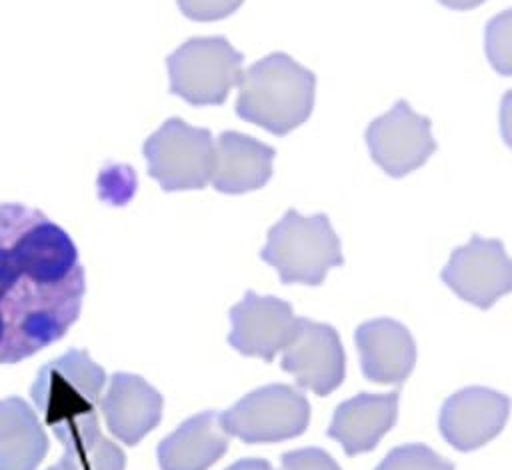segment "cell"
<instances>
[{
  "mask_svg": "<svg viewBox=\"0 0 512 470\" xmlns=\"http://www.w3.org/2000/svg\"><path fill=\"white\" fill-rule=\"evenodd\" d=\"M260 258L270 264L284 284L320 286L330 268L344 264L342 244L324 212L302 216L288 208L270 226Z\"/></svg>",
  "mask_w": 512,
  "mask_h": 470,
  "instance_id": "4",
  "label": "cell"
},
{
  "mask_svg": "<svg viewBox=\"0 0 512 470\" xmlns=\"http://www.w3.org/2000/svg\"><path fill=\"white\" fill-rule=\"evenodd\" d=\"M170 92L192 106H220L242 78L244 54L224 36H194L168 58Z\"/></svg>",
  "mask_w": 512,
  "mask_h": 470,
  "instance_id": "5",
  "label": "cell"
},
{
  "mask_svg": "<svg viewBox=\"0 0 512 470\" xmlns=\"http://www.w3.org/2000/svg\"><path fill=\"white\" fill-rule=\"evenodd\" d=\"M442 6L456 10V12H464V10H472L482 6L486 0H438Z\"/></svg>",
  "mask_w": 512,
  "mask_h": 470,
  "instance_id": "25",
  "label": "cell"
},
{
  "mask_svg": "<svg viewBox=\"0 0 512 470\" xmlns=\"http://www.w3.org/2000/svg\"><path fill=\"white\" fill-rule=\"evenodd\" d=\"M228 438L220 414L200 412L158 444V464L162 470H208L226 454Z\"/></svg>",
  "mask_w": 512,
  "mask_h": 470,
  "instance_id": "17",
  "label": "cell"
},
{
  "mask_svg": "<svg viewBox=\"0 0 512 470\" xmlns=\"http://www.w3.org/2000/svg\"><path fill=\"white\" fill-rule=\"evenodd\" d=\"M276 150L244 132L224 130L214 140L212 186L222 194H246L268 184Z\"/></svg>",
  "mask_w": 512,
  "mask_h": 470,
  "instance_id": "14",
  "label": "cell"
},
{
  "mask_svg": "<svg viewBox=\"0 0 512 470\" xmlns=\"http://www.w3.org/2000/svg\"><path fill=\"white\" fill-rule=\"evenodd\" d=\"M224 430L246 444L292 440L310 424L308 398L290 384H266L220 414Z\"/></svg>",
  "mask_w": 512,
  "mask_h": 470,
  "instance_id": "6",
  "label": "cell"
},
{
  "mask_svg": "<svg viewBox=\"0 0 512 470\" xmlns=\"http://www.w3.org/2000/svg\"><path fill=\"white\" fill-rule=\"evenodd\" d=\"M46 452V432L26 400H0V470H36Z\"/></svg>",
  "mask_w": 512,
  "mask_h": 470,
  "instance_id": "18",
  "label": "cell"
},
{
  "mask_svg": "<svg viewBox=\"0 0 512 470\" xmlns=\"http://www.w3.org/2000/svg\"><path fill=\"white\" fill-rule=\"evenodd\" d=\"M370 158L392 178H404L424 166L436 152L432 120L414 112L408 100H398L376 116L364 132Z\"/></svg>",
  "mask_w": 512,
  "mask_h": 470,
  "instance_id": "8",
  "label": "cell"
},
{
  "mask_svg": "<svg viewBox=\"0 0 512 470\" xmlns=\"http://www.w3.org/2000/svg\"><path fill=\"white\" fill-rule=\"evenodd\" d=\"M484 54L500 76H512V8L492 16L484 26Z\"/></svg>",
  "mask_w": 512,
  "mask_h": 470,
  "instance_id": "19",
  "label": "cell"
},
{
  "mask_svg": "<svg viewBox=\"0 0 512 470\" xmlns=\"http://www.w3.org/2000/svg\"><path fill=\"white\" fill-rule=\"evenodd\" d=\"M398 418V392H360L342 400L332 414L326 434L336 440L348 456H358L376 448L392 430Z\"/></svg>",
  "mask_w": 512,
  "mask_h": 470,
  "instance_id": "15",
  "label": "cell"
},
{
  "mask_svg": "<svg viewBox=\"0 0 512 470\" xmlns=\"http://www.w3.org/2000/svg\"><path fill=\"white\" fill-rule=\"evenodd\" d=\"M440 278L460 300L488 310L512 292V258L502 240L474 234L450 252Z\"/></svg>",
  "mask_w": 512,
  "mask_h": 470,
  "instance_id": "9",
  "label": "cell"
},
{
  "mask_svg": "<svg viewBox=\"0 0 512 470\" xmlns=\"http://www.w3.org/2000/svg\"><path fill=\"white\" fill-rule=\"evenodd\" d=\"M362 374L376 384H402L416 364V342L394 318H372L354 332Z\"/></svg>",
  "mask_w": 512,
  "mask_h": 470,
  "instance_id": "13",
  "label": "cell"
},
{
  "mask_svg": "<svg viewBox=\"0 0 512 470\" xmlns=\"http://www.w3.org/2000/svg\"><path fill=\"white\" fill-rule=\"evenodd\" d=\"M316 74L286 52L250 64L238 82L236 116L274 136L302 126L314 110Z\"/></svg>",
  "mask_w": 512,
  "mask_h": 470,
  "instance_id": "3",
  "label": "cell"
},
{
  "mask_svg": "<svg viewBox=\"0 0 512 470\" xmlns=\"http://www.w3.org/2000/svg\"><path fill=\"white\" fill-rule=\"evenodd\" d=\"M48 470H80V468L76 466V462H72L68 456L62 454V458L54 466H50Z\"/></svg>",
  "mask_w": 512,
  "mask_h": 470,
  "instance_id": "26",
  "label": "cell"
},
{
  "mask_svg": "<svg viewBox=\"0 0 512 470\" xmlns=\"http://www.w3.org/2000/svg\"><path fill=\"white\" fill-rule=\"evenodd\" d=\"M280 368L292 374L298 386L316 396L334 392L346 376V352L336 328L298 316L294 332L282 350Z\"/></svg>",
  "mask_w": 512,
  "mask_h": 470,
  "instance_id": "10",
  "label": "cell"
},
{
  "mask_svg": "<svg viewBox=\"0 0 512 470\" xmlns=\"http://www.w3.org/2000/svg\"><path fill=\"white\" fill-rule=\"evenodd\" d=\"M104 370L86 350H68L44 364L30 396L46 426L80 470H124V452L108 440L98 422Z\"/></svg>",
  "mask_w": 512,
  "mask_h": 470,
  "instance_id": "2",
  "label": "cell"
},
{
  "mask_svg": "<svg viewBox=\"0 0 512 470\" xmlns=\"http://www.w3.org/2000/svg\"><path fill=\"white\" fill-rule=\"evenodd\" d=\"M148 174L166 192L200 190L212 178L214 138L208 128H196L182 118H168L142 146Z\"/></svg>",
  "mask_w": 512,
  "mask_h": 470,
  "instance_id": "7",
  "label": "cell"
},
{
  "mask_svg": "<svg viewBox=\"0 0 512 470\" xmlns=\"http://www.w3.org/2000/svg\"><path fill=\"white\" fill-rule=\"evenodd\" d=\"M296 318L290 302L248 290L230 308L228 344L244 356L272 362L288 344Z\"/></svg>",
  "mask_w": 512,
  "mask_h": 470,
  "instance_id": "12",
  "label": "cell"
},
{
  "mask_svg": "<svg viewBox=\"0 0 512 470\" xmlns=\"http://www.w3.org/2000/svg\"><path fill=\"white\" fill-rule=\"evenodd\" d=\"M100 410L108 430L128 446L138 444L162 418V396L146 380L118 372L110 378Z\"/></svg>",
  "mask_w": 512,
  "mask_h": 470,
  "instance_id": "16",
  "label": "cell"
},
{
  "mask_svg": "<svg viewBox=\"0 0 512 470\" xmlns=\"http://www.w3.org/2000/svg\"><path fill=\"white\" fill-rule=\"evenodd\" d=\"M180 12L196 22H216L232 16L244 0H176Z\"/></svg>",
  "mask_w": 512,
  "mask_h": 470,
  "instance_id": "21",
  "label": "cell"
},
{
  "mask_svg": "<svg viewBox=\"0 0 512 470\" xmlns=\"http://www.w3.org/2000/svg\"><path fill=\"white\" fill-rule=\"evenodd\" d=\"M510 396L486 386H466L450 394L438 414L442 438L460 452H472L494 440L510 416Z\"/></svg>",
  "mask_w": 512,
  "mask_h": 470,
  "instance_id": "11",
  "label": "cell"
},
{
  "mask_svg": "<svg viewBox=\"0 0 512 470\" xmlns=\"http://www.w3.org/2000/svg\"><path fill=\"white\" fill-rule=\"evenodd\" d=\"M498 124H500V136L504 144L512 150V90L504 92L500 98Z\"/></svg>",
  "mask_w": 512,
  "mask_h": 470,
  "instance_id": "23",
  "label": "cell"
},
{
  "mask_svg": "<svg viewBox=\"0 0 512 470\" xmlns=\"http://www.w3.org/2000/svg\"><path fill=\"white\" fill-rule=\"evenodd\" d=\"M86 292L78 248L44 212L0 204V364L58 342L78 320Z\"/></svg>",
  "mask_w": 512,
  "mask_h": 470,
  "instance_id": "1",
  "label": "cell"
},
{
  "mask_svg": "<svg viewBox=\"0 0 512 470\" xmlns=\"http://www.w3.org/2000/svg\"><path fill=\"white\" fill-rule=\"evenodd\" d=\"M226 470H274V466L264 458H240Z\"/></svg>",
  "mask_w": 512,
  "mask_h": 470,
  "instance_id": "24",
  "label": "cell"
},
{
  "mask_svg": "<svg viewBox=\"0 0 512 470\" xmlns=\"http://www.w3.org/2000/svg\"><path fill=\"white\" fill-rule=\"evenodd\" d=\"M374 470H454V464L430 446L412 442L392 448Z\"/></svg>",
  "mask_w": 512,
  "mask_h": 470,
  "instance_id": "20",
  "label": "cell"
},
{
  "mask_svg": "<svg viewBox=\"0 0 512 470\" xmlns=\"http://www.w3.org/2000/svg\"><path fill=\"white\" fill-rule=\"evenodd\" d=\"M282 470H342L340 464L322 448L308 446L288 450L280 458Z\"/></svg>",
  "mask_w": 512,
  "mask_h": 470,
  "instance_id": "22",
  "label": "cell"
}]
</instances>
